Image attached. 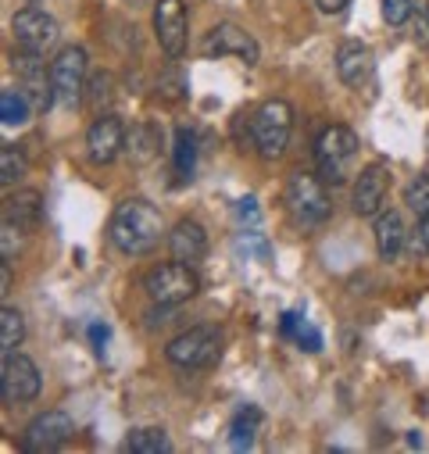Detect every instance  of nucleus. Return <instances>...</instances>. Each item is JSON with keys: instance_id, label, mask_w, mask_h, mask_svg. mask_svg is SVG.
<instances>
[{"instance_id": "nucleus-1", "label": "nucleus", "mask_w": 429, "mask_h": 454, "mask_svg": "<svg viewBox=\"0 0 429 454\" xmlns=\"http://www.w3.org/2000/svg\"><path fill=\"white\" fill-rule=\"evenodd\" d=\"M107 240L126 258H144L161 240V215L144 197H126L107 222Z\"/></svg>"}, {"instance_id": "nucleus-2", "label": "nucleus", "mask_w": 429, "mask_h": 454, "mask_svg": "<svg viewBox=\"0 0 429 454\" xmlns=\"http://www.w3.org/2000/svg\"><path fill=\"white\" fill-rule=\"evenodd\" d=\"M358 151H362V140L351 126H326L318 137H315V168H318V179L330 183V186H340L347 183V176L355 172V161H358Z\"/></svg>"}, {"instance_id": "nucleus-3", "label": "nucleus", "mask_w": 429, "mask_h": 454, "mask_svg": "<svg viewBox=\"0 0 429 454\" xmlns=\"http://www.w3.org/2000/svg\"><path fill=\"white\" fill-rule=\"evenodd\" d=\"M293 133V107L286 100H265L251 115V140L265 161H276L286 154Z\"/></svg>"}, {"instance_id": "nucleus-4", "label": "nucleus", "mask_w": 429, "mask_h": 454, "mask_svg": "<svg viewBox=\"0 0 429 454\" xmlns=\"http://www.w3.org/2000/svg\"><path fill=\"white\" fill-rule=\"evenodd\" d=\"M283 204L290 211V218L304 230H315L330 218L333 204H330V193H326V183L318 176H308V172H293L286 179V193H283Z\"/></svg>"}, {"instance_id": "nucleus-5", "label": "nucleus", "mask_w": 429, "mask_h": 454, "mask_svg": "<svg viewBox=\"0 0 429 454\" xmlns=\"http://www.w3.org/2000/svg\"><path fill=\"white\" fill-rule=\"evenodd\" d=\"M165 355H168V362L176 369H211L214 362L222 358V329L193 325V329H186V333L168 340Z\"/></svg>"}, {"instance_id": "nucleus-6", "label": "nucleus", "mask_w": 429, "mask_h": 454, "mask_svg": "<svg viewBox=\"0 0 429 454\" xmlns=\"http://www.w3.org/2000/svg\"><path fill=\"white\" fill-rule=\"evenodd\" d=\"M144 290H147V297H151L154 304H161V308H176V304L197 297L200 279H197L193 265L172 258V262H165V265H158V269L147 272Z\"/></svg>"}, {"instance_id": "nucleus-7", "label": "nucleus", "mask_w": 429, "mask_h": 454, "mask_svg": "<svg viewBox=\"0 0 429 454\" xmlns=\"http://www.w3.org/2000/svg\"><path fill=\"white\" fill-rule=\"evenodd\" d=\"M86 68L90 58L82 47H65L51 61V82H54V100L61 107H79L86 97Z\"/></svg>"}, {"instance_id": "nucleus-8", "label": "nucleus", "mask_w": 429, "mask_h": 454, "mask_svg": "<svg viewBox=\"0 0 429 454\" xmlns=\"http://www.w3.org/2000/svg\"><path fill=\"white\" fill-rule=\"evenodd\" d=\"M40 387H43V376L36 369L33 358L26 355H4L0 362V401L4 404H29L40 397Z\"/></svg>"}, {"instance_id": "nucleus-9", "label": "nucleus", "mask_w": 429, "mask_h": 454, "mask_svg": "<svg viewBox=\"0 0 429 454\" xmlns=\"http://www.w3.org/2000/svg\"><path fill=\"white\" fill-rule=\"evenodd\" d=\"M200 54L204 58H240L244 65H258V43H254V36L244 29V26H237V22H219L207 36H204V43H200Z\"/></svg>"}, {"instance_id": "nucleus-10", "label": "nucleus", "mask_w": 429, "mask_h": 454, "mask_svg": "<svg viewBox=\"0 0 429 454\" xmlns=\"http://www.w3.org/2000/svg\"><path fill=\"white\" fill-rule=\"evenodd\" d=\"M154 36L168 58H183L190 43V15L186 0H158L154 8Z\"/></svg>"}, {"instance_id": "nucleus-11", "label": "nucleus", "mask_w": 429, "mask_h": 454, "mask_svg": "<svg viewBox=\"0 0 429 454\" xmlns=\"http://www.w3.org/2000/svg\"><path fill=\"white\" fill-rule=\"evenodd\" d=\"M126 122L119 115H112V111H104V115H97L86 129V147H90V161L97 165H112L122 151H126Z\"/></svg>"}, {"instance_id": "nucleus-12", "label": "nucleus", "mask_w": 429, "mask_h": 454, "mask_svg": "<svg viewBox=\"0 0 429 454\" xmlns=\"http://www.w3.org/2000/svg\"><path fill=\"white\" fill-rule=\"evenodd\" d=\"M75 433V422L65 411H43L36 415L26 433H22V450L26 454H51L58 447H65V440Z\"/></svg>"}, {"instance_id": "nucleus-13", "label": "nucleus", "mask_w": 429, "mask_h": 454, "mask_svg": "<svg viewBox=\"0 0 429 454\" xmlns=\"http://www.w3.org/2000/svg\"><path fill=\"white\" fill-rule=\"evenodd\" d=\"M12 33H15L19 47L22 51H33V54H47L58 43V22L43 8H22V12H15Z\"/></svg>"}, {"instance_id": "nucleus-14", "label": "nucleus", "mask_w": 429, "mask_h": 454, "mask_svg": "<svg viewBox=\"0 0 429 454\" xmlns=\"http://www.w3.org/2000/svg\"><path fill=\"white\" fill-rule=\"evenodd\" d=\"M386 190H390V168L383 161H372L358 172V183H355V197H351V207L358 218H376L383 207H386Z\"/></svg>"}, {"instance_id": "nucleus-15", "label": "nucleus", "mask_w": 429, "mask_h": 454, "mask_svg": "<svg viewBox=\"0 0 429 454\" xmlns=\"http://www.w3.org/2000/svg\"><path fill=\"white\" fill-rule=\"evenodd\" d=\"M15 72H19V79H22V90H26L29 100H33V107H36V111H47L51 100H54V82H51V68H43V54L19 51Z\"/></svg>"}, {"instance_id": "nucleus-16", "label": "nucleus", "mask_w": 429, "mask_h": 454, "mask_svg": "<svg viewBox=\"0 0 429 454\" xmlns=\"http://www.w3.org/2000/svg\"><path fill=\"white\" fill-rule=\"evenodd\" d=\"M337 75L344 86L358 90L372 79V51L362 40H344L337 47Z\"/></svg>"}, {"instance_id": "nucleus-17", "label": "nucleus", "mask_w": 429, "mask_h": 454, "mask_svg": "<svg viewBox=\"0 0 429 454\" xmlns=\"http://www.w3.org/2000/svg\"><path fill=\"white\" fill-rule=\"evenodd\" d=\"M168 251L176 262H186V265H197L207 251V233H204V225L193 222V218H183L176 222V230L168 233Z\"/></svg>"}, {"instance_id": "nucleus-18", "label": "nucleus", "mask_w": 429, "mask_h": 454, "mask_svg": "<svg viewBox=\"0 0 429 454\" xmlns=\"http://www.w3.org/2000/svg\"><path fill=\"white\" fill-rule=\"evenodd\" d=\"M372 230H376V251H379V258H383V262H397L401 251H404V244H408V230H404L401 215L390 211V207H383V211L376 215Z\"/></svg>"}, {"instance_id": "nucleus-19", "label": "nucleus", "mask_w": 429, "mask_h": 454, "mask_svg": "<svg viewBox=\"0 0 429 454\" xmlns=\"http://www.w3.org/2000/svg\"><path fill=\"white\" fill-rule=\"evenodd\" d=\"M4 218L15 222L22 233L36 230V225L43 222V193L40 190H15L4 200Z\"/></svg>"}, {"instance_id": "nucleus-20", "label": "nucleus", "mask_w": 429, "mask_h": 454, "mask_svg": "<svg viewBox=\"0 0 429 454\" xmlns=\"http://www.w3.org/2000/svg\"><path fill=\"white\" fill-rule=\"evenodd\" d=\"M258 426H261V408L258 404H244L230 422V447L233 450H251L254 436H258Z\"/></svg>"}, {"instance_id": "nucleus-21", "label": "nucleus", "mask_w": 429, "mask_h": 454, "mask_svg": "<svg viewBox=\"0 0 429 454\" xmlns=\"http://www.w3.org/2000/svg\"><path fill=\"white\" fill-rule=\"evenodd\" d=\"M172 161H176V176L179 179H193V168H197V133L190 126H179L176 129Z\"/></svg>"}, {"instance_id": "nucleus-22", "label": "nucleus", "mask_w": 429, "mask_h": 454, "mask_svg": "<svg viewBox=\"0 0 429 454\" xmlns=\"http://www.w3.org/2000/svg\"><path fill=\"white\" fill-rule=\"evenodd\" d=\"M33 111H36V107H33V100H29V93H26L22 86L0 93V122H4L8 129H12V126H26Z\"/></svg>"}, {"instance_id": "nucleus-23", "label": "nucleus", "mask_w": 429, "mask_h": 454, "mask_svg": "<svg viewBox=\"0 0 429 454\" xmlns=\"http://www.w3.org/2000/svg\"><path fill=\"white\" fill-rule=\"evenodd\" d=\"M26 340V318L19 308L4 304L0 308V355H12L15 348H22Z\"/></svg>"}, {"instance_id": "nucleus-24", "label": "nucleus", "mask_w": 429, "mask_h": 454, "mask_svg": "<svg viewBox=\"0 0 429 454\" xmlns=\"http://www.w3.org/2000/svg\"><path fill=\"white\" fill-rule=\"evenodd\" d=\"M126 450L133 454H168L172 443L165 436V429H136L126 436Z\"/></svg>"}, {"instance_id": "nucleus-25", "label": "nucleus", "mask_w": 429, "mask_h": 454, "mask_svg": "<svg viewBox=\"0 0 429 454\" xmlns=\"http://www.w3.org/2000/svg\"><path fill=\"white\" fill-rule=\"evenodd\" d=\"M126 151H129L136 161H151V158L158 154V133H154L147 122L133 126V129H129V140H126Z\"/></svg>"}, {"instance_id": "nucleus-26", "label": "nucleus", "mask_w": 429, "mask_h": 454, "mask_svg": "<svg viewBox=\"0 0 429 454\" xmlns=\"http://www.w3.org/2000/svg\"><path fill=\"white\" fill-rule=\"evenodd\" d=\"M22 176H26V154H22V147L4 144V147H0V183L12 186Z\"/></svg>"}, {"instance_id": "nucleus-27", "label": "nucleus", "mask_w": 429, "mask_h": 454, "mask_svg": "<svg viewBox=\"0 0 429 454\" xmlns=\"http://www.w3.org/2000/svg\"><path fill=\"white\" fill-rule=\"evenodd\" d=\"M408 26H411V40H415V47L425 51V47H429V0H415Z\"/></svg>"}, {"instance_id": "nucleus-28", "label": "nucleus", "mask_w": 429, "mask_h": 454, "mask_svg": "<svg viewBox=\"0 0 429 454\" xmlns=\"http://www.w3.org/2000/svg\"><path fill=\"white\" fill-rule=\"evenodd\" d=\"M404 204L415 211V218H418V215H429V176H415V179L408 183Z\"/></svg>"}, {"instance_id": "nucleus-29", "label": "nucleus", "mask_w": 429, "mask_h": 454, "mask_svg": "<svg viewBox=\"0 0 429 454\" xmlns=\"http://www.w3.org/2000/svg\"><path fill=\"white\" fill-rule=\"evenodd\" d=\"M112 86H115V82H112V75H104V72H100V75H97V79L86 86V97H90V104H93V107H107V104L115 100Z\"/></svg>"}, {"instance_id": "nucleus-30", "label": "nucleus", "mask_w": 429, "mask_h": 454, "mask_svg": "<svg viewBox=\"0 0 429 454\" xmlns=\"http://www.w3.org/2000/svg\"><path fill=\"white\" fill-rule=\"evenodd\" d=\"M411 8H415V0H383V19L386 26H404L411 19Z\"/></svg>"}, {"instance_id": "nucleus-31", "label": "nucleus", "mask_w": 429, "mask_h": 454, "mask_svg": "<svg viewBox=\"0 0 429 454\" xmlns=\"http://www.w3.org/2000/svg\"><path fill=\"white\" fill-rule=\"evenodd\" d=\"M411 251L418 254V258H425L429 254V215H418V222H415V233H411Z\"/></svg>"}, {"instance_id": "nucleus-32", "label": "nucleus", "mask_w": 429, "mask_h": 454, "mask_svg": "<svg viewBox=\"0 0 429 454\" xmlns=\"http://www.w3.org/2000/svg\"><path fill=\"white\" fill-rule=\"evenodd\" d=\"M293 340H297V344H300L304 351H311V355L322 348V336H318V329H315V325H308V322H300V329H297V336H293Z\"/></svg>"}, {"instance_id": "nucleus-33", "label": "nucleus", "mask_w": 429, "mask_h": 454, "mask_svg": "<svg viewBox=\"0 0 429 454\" xmlns=\"http://www.w3.org/2000/svg\"><path fill=\"white\" fill-rule=\"evenodd\" d=\"M237 218L244 222V230H254V225H258V200L254 197H244L237 204Z\"/></svg>"}, {"instance_id": "nucleus-34", "label": "nucleus", "mask_w": 429, "mask_h": 454, "mask_svg": "<svg viewBox=\"0 0 429 454\" xmlns=\"http://www.w3.org/2000/svg\"><path fill=\"white\" fill-rule=\"evenodd\" d=\"M90 344L97 348V355H104V344H107V336H112V329H107L104 322H90Z\"/></svg>"}, {"instance_id": "nucleus-35", "label": "nucleus", "mask_w": 429, "mask_h": 454, "mask_svg": "<svg viewBox=\"0 0 429 454\" xmlns=\"http://www.w3.org/2000/svg\"><path fill=\"white\" fill-rule=\"evenodd\" d=\"M300 322H304V315H300V311H286V315H283V322H279L283 336H290V340H293V336H297V329H300Z\"/></svg>"}, {"instance_id": "nucleus-36", "label": "nucleus", "mask_w": 429, "mask_h": 454, "mask_svg": "<svg viewBox=\"0 0 429 454\" xmlns=\"http://www.w3.org/2000/svg\"><path fill=\"white\" fill-rule=\"evenodd\" d=\"M315 4H318L322 15H340V12H347L351 0H315Z\"/></svg>"}, {"instance_id": "nucleus-37", "label": "nucleus", "mask_w": 429, "mask_h": 454, "mask_svg": "<svg viewBox=\"0 0 429 454\" xmlns=\"http://www.w3.org/2000/svg\"><path fill=\"white\" fill-rule=\"evenodd\" d=\"M12 290V262H4V269H0V294Z\"/></svg>"}]
</instances>
